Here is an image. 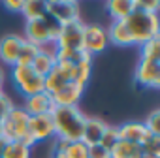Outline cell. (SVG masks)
I'll list each match as a JSON object with an SVG mask.
<instances>
[{
  "mask_svg": "<svg viewBox=\"0 0 160 158\" xmlns=\"http://www.w3.org/2000/svg\"><path fill=\"white\" fill-rule=\"evenodd\" d=\"M51 119L55 126V137L64 139L68 143L81 141L83 126H85V115L79 107H58L55 106L51 109Z\"/></svg>",
  "mask_w": 160,
  "mask_h": 158,
  "instance_id": "obj_1",
  "label": "cell"
},
{
  "mask_svg": "<svg viewBox=\"0 0 160 158\" xmlns=\"http://www.w3.org/2000/svg\"><path fill=\"white\" fill-rule=\"evenodd\" d=\"M124 25L130 32L132 38V45H145L151 40H158L160 38V21H158V13H149V12H141L136 10L124 19Z\"/></svg>",
  "mask_w": 160,
  "mask_h": 158,
  "instance_id": "obj_2",
  "label": "cell"
},
{
  "mask_svg": "<svg viewBox=\"0 0 160 158\" xmlns=\"http://www.w3.org/2000/svg\"><path fill=\"white\" fill-rule=\"evenodd\" d=\"M28 115L21 106H13L0 119V137L10 141H23L28 136Z\"/></svg>",
  "mask_w": 160,
  "mask_h": 158,
  "instance_id": "obj_3",
  "label": "cell"
},
{
  "mask_svg": "<svg viewBox=\"0 0 160 158\" xmlns=\"http://www.w3.org/2000/svg\"><path fill=\"white\" fill-rule=\"evenodd\" d=\"M12 81L25 98L43 92V77L30 66H12Z\"/></svg>",
  "mask_w": 160,
  "mask_h": 158,
  "instance_id": "obj_4",
  "label": "cell"
},
{
  "mask_svg": "<svg viewBox=\"0 0 160 158\" xmlns=\"http://www.w3.org/2000/svg\"><path fill=\"white\" fill-rule=\"evenodd\" d=\"M45 13L60 25L81 21V10L73 0H49V2H45Z\"/></svg>",
  "mask_w": 160,
  "mask_h": 158,
  "instance_id": "obj_5",
  "label": "cell"
},
{
  "mask_svg": "<svg viewBox=\"0 0 160 158\" xmlns=\"http://www.w3.org/2000/svg\"><path fill=\"white\" fill-rule=\"evenodd\" d=\"M108 45H109V40H108L106 27L96 25V23L83 27V51H87L92 57V55L104 53Z\"/></svg>",
  "mask_w": 160,
  "mask_h": 158,
  "instance_id": "obj_6",
  "label": "cell"
},
{
  "mask_svg": "<svg viewBox=\"0 0 160 158\" xmlns=\"http://www.w3.org/2000/svg\"><path fill=\"white\" fill-rule=\"evenodd\" d=\"M83 21H73L68 25H62L60 34L57 38V49H68V51H81L83 49Z\"/></svg>",
  "mask_w": 160,
  "mask_h": 158,
  "instance_id": "obj_7",
  "label": "cell"
},
{
  "mask_svg": "<svg viewBox=\"0 0 160 158\" xmlns=\"http://www.w3.org/2000/svg\"><path fill=\"white\" fill-rule=\"evenodd\" d=\"M136 83L145 89H160V60H145L139 58L136 66Z\"/></svg>",
  "mask_w": 160,
  "mask_h": 158,
  "instance_id": "obj_8",
  "label": "cell"
},
{
  "mask_svg": "<svg viewBox=\"0 0 160 158\" xmlns=\"http://www.w3.org/2000/svg\"><path fill=\"white\" fill-rule=\"evenodd\" d=\"M28 136L40 143V141H47L51 137H55V126H53V119L51 115H36L28 119Z\"/></svg>",
  "mask_w": 160,
  "mask_h": 158,
  "instance_id": "obj_9",
  "label": "cell"
},
{
  "mask_svg": "<svg viewBox=\"0 0 160 158\" xmlns=\"http://www.w3.org/2000/svg\"><path fill=\"white\" fill-rule=\"evenodd\" d=\"M119 130V139L121 141H128V143H134V145H145L149 139H151V132L143 126V122H124L121 126H117Z\"/></svg>",
  "mask_w": 160,
  "mask_h": 158,
  "instance_id": "obj_10",
  "label": "cell"
},
{
  "mask_svg": "<svg viewBox=\"0 0 160 158\" xmlns=\"http://www.w3.org/2000/svg\"><path fill=\"white\" fill-rule=\"evenodd\" d=\"M25 109V113L28 117H36V115H47L51 113V109L55 107L53 98L47 92H40V94H32L25 98V104L21 106Z\"/></svg>",
  "mask_w": 160,
  "mask_h": 158,
  "instance_id": "obj_11",
  "label": "cell"
},
{
  "mask_svg": "<svg viewBox=\"0 0 160 158\" xmlns=\"http://www.w3.org/2000/svg\"><path fill=\"white\" fill-rule=\"evenodd\" d=\"M85 89L77 87L75 83H66L57 94H53V104L58 107H77V104L81 102Z\"/></svg>",
  "mask_w": 160,
  "mask_h": 158,
  "instance_id": "obj_12",
  "label": "cell"
},
{
  "mask_svg": "<svg viewBox=\"0 0 160 158\" xmlns=\"http://www.w3.org/2000/svg\"><path fill=\"white\" fill-rule=\"evenodd\" d=\"M21 45H23V38L17 34H6L4 38H0V60L4 64L15 66Z\"/></svg>",
  "mask_w": 160,
  "mask_h": 158,
  "instance_id": "obj_13",
  "label": "cell"
},
{
  "mask_svg": "<svg viewBox=\"0 0 160 158\" xmlns=\"http://www.w3.org/2000/svg\"><path fill=\"white\" fill-rule=\"evenodd\" d=\"M25 42L36 45V47H43L45 43H51L49 42V36H47V28L43 25L42 19L38 21H25Z\"/></svg>",
  "mask_w": 160,
  "mask_h": 158,
  "instance_id": "obj_14",
  "label": "cell"
},
{
  "mask_svg": "<svg viewBox=\"0 0 160 158\" xmlns=\"http://www.w3.org/2000/svg\"><path fill=\"white\" fill-rule=\"evenodd\" d=\"M106 122L102 119H96V117H87L85 119V126H83V136H81V141L87 145V147H92V145H98L100 143V137L106 130Z\"/></svg>",
  "mask_w": 160,
  "mask_h": 158,
  "instance_id": "obj_15",
  "label": "cell"
},
{
  "mask_svg": "<svg viewBox=\"0 0 160 158\" xmlns=\"http://www.w3.org/2000/svg\"><path fill=\"white\" fill-rule=\"evenodd\" d=\"M106 32H108V40L111 45H119V47L132 45V38H130V32H128L124 21H111V25L106 28Z\"/></svg>",
  "mask_w": 160,
  "mask_h": 158,
  "instance_id": "obj_16",
  "label": "cell"
},
{
  "mask_svg": "<svg viewBox=\"0 0 160 158\" xmlns=\"http://www.w3.org/2000/svg\"><path fill=\"white\" fill-rule=\"evenodd\" d=\"M106 8L113 21H124L134 12V0H111L106 4Z\"/></svg>",
  "mask_w": 160,
  "mask_h": 158,
  "instance_id": "obj_17",
  "label": "cell"
},
{
  "mask_svg": "<svg viewBox=\"0 0 160 158\" xmlns=\"http://www.w3.org/2000/svg\"><path fill=\"white\" fill-rule=\"evenodd\" d=\"M21 15L25 17V21H38L45 15V2L40 0H23V10Z\"/></svg>",
  "mask_w": 160,
  "mask_h": 158,
  "instance_id": "obj_18",
  "label": "cell"
},
{
  "mask_svg": "<svg viewBox=\"0 0 160 158\" xmlns=\"http://www.w3.org/2000/svg\"><path fill=\"white\" fill-rule=\"evenodd\" d=\"M139 154H141V147L134 145V143H128V141H119L109 151L111 158H139Z\"/></svg>",
  "mask_w": 160,
  "mask_h": 158,
  "instance_id": "obj_19",
  "label": "cell"
},
{
  "mask_svg": "<svg viewBox=\"0 0 160 158\" xmlns=\"http://www.w3.org/2000/svg\"><path fill=\"white\" fill-rule=\"evenodd\" d=\"M55 57H51V55H47V53H43V51H40L38 53V57L34 58V62L30 64V68L38 73V75H42V77H45L51 70H53V66H55Z\"/></svg>",
  "mask_w": 160,
  "mask_h": 158,
  "instance_id": "obj_20",
  "label": "cell"
},
{
  "mask_svg": "<svg viewBox=\"0 0 160 158\" xmlns=\"http://www.w3.org/2000/svg\"><path fill=\"white\" fill-rule=\"evenodd\" d=\"M92 75V60H81V62H77L75 64V77H73V83L77 87H81L85 89L87 83H89V79Z\"/></svg>",
  "mask_w": 160,
  "mask_h": 158,
  "instance_id": "obj_21",
  "label": "cell"
},
{
  "mask_svg": "<svg viewBox=\"0 0 160 158\" xmlns=\"http://www.w3.org/2000/svg\"><path fill=\"white\" fill-rule=\"evenodd\" d=\"M30 152H32V149H28L21 141H10V143H6L0 158H30Z\"/></svg>",
  "mask_w": 160,
  "mask_h": 158,
  "instance_id": "obj_22",
  "label": "cell"
},
{
  "mask_svg": "<svg viewBox=\"0 0 160 158\" xmlns=\"http://www.w3.org/2000/svg\"><path fill=\"white\" fill-rule=\"evenodd\" d=\"M38 53H40V47H36V45H32V43L23 40V45H21V51H19L15 66H30L34 62V58L38 57Z\"/></svg>",
  "mask_w": 160,
  "mask_h": 158,
  "instance_id": "obj_23",
  "label": "cell"
},
{
  "mask_svg": "<svg viewBox=\"0 0 160 158\" xmlns=\"http://www.w3.org/2000/svg\"><path fill=\"white\" fill-rule=\"evenodd\" d=\"M64 85H66V81H64V79H62L55 70H51V72L43 77V92H47L49 96L57 94Z\"/></svg>",
  "mask_w": 160,
  "mask_h": 158,
  "instance_id": "obj_24",
  "label": "cell"
},
{
  "mask_svg": "<svg viewBox=\"0 0 160 158\" xmlns=\"http://www.w3.org/2000/svg\"><path fill=\"white\" fill-rule=\"evenodd\" d=\"M121 139H119V130H117V126H106V130H104V134H102V137H100V147H104V149H108V151H111L117 143H119Z\"/></svg>",
  "mask_w": 160,
  "mask_h": 158,
  "instance_id": "obj_25",
  "label": "cell"
},
{
  "mask_svg": "<svg viewBox=\"0 0 160 158\" xmlns=\"http://www.w3.org/2000/svg\"><path fill=\"white\" fill-rule=\"evenodd\" d=\"M53 70L64 79L66 83H73V77H75V64H70V62H64V60H55Z\"/></svg>",
  "mask_w": 160,
  "mask_h": 158,
  "instance_id": "obj_26",
  "label": "cell"
},
{
  "mask_svg": "<svg viewBox=\"0 0 160 158\" xmlns=\"http://www.w3.org/2000/svg\"><path fill=\"white\" fill-rule=\"evenodd\" d=\"M141 58H145V60H160V38L151 40L145 45H141Z\"/></svg>",
  "mask_w": 160,
  "mask_h": 158,
  "instance_id": "obj_27",
  "label": "cell"
},
{
  "mask_svg": "<svg viewBox=\"0 0 160 158\" xmlns=\"http://www.w3.org/2000/svg\"><path fill=\"white\" fill-rule=\"evenodd\" d=\"M64 152V158H87V152H89V147L83 143V141H73L66 147Z\"/></svg>",
  "mask_w": 160,
  "mask_h": 158,
  "instance_id": "obj_28",
  "label": "cell"
},
{
  "mask_svg": "<svg viewBox=\"0 0 160 158\" xmlns=\"http://www.w3.org/2000/svg\"><path fill=\"white\" fill-rule=\"evenodd\" d=\"M42 21H43V25H45V28H47V36H49V42L51 43H55L57 42V38H58V34H60V28H62V25L60 23H57L51 15H43L42 17Z\"/></svg>",
  "mask_w": 160,
  "mask_h": 158,
  "instance_id": "obj_29",
  "label": "cell"
},
{
  "mask_svg": "<svg viewBox=\"0 0 160 158\" xmlns=\"http://www.w3.org/2000/svg\"><path fill=\"white\" fill-rule=\"evenodd\" d=\"M143 126L152 134V136H160V109H154L147 115Z\"/></svg>",
  "mask_w": 160,
  "mask_h": 158,
  "instance_id": "obj_30",
  "label": "cell"
},
{
  "mask_svg": "<svg viewBox=\"0 0 160 158\" xmlns=\"http://www.w3.org/2000/svg\"><path fill=\"white\" fill-rule=\"evenodd\" d=\"M141 152L160 158V136H151V139L145 145H141Z\"/></svg>",
  "mask_w": 160,
  "mask_h": 158,
  "instance_id": "obj_31",
  "label": "cell"
},
{
  "mask_svg": "<svg viewBox=\"0 0 160 158\" xmlns=\"http://www.w3.org/2000/svg\"><path fill=\"white\" fill-rule=\"evenodd\" d=\"M134 8L136 10H141V12H149V13H158V8H160V2L156 0H134Z\"/></svg>",
  "mask_w": 160,
  "mask_h": 158,
  "instance_id": "obj_32",
  "label": "cell"
},
{
  "mask_svg": "<svg viewBox=\"0 0 160 158\" xmlns=\"http://www.w3.org/2000/svg\"><path fill=\"white\" fill-rule=\"evenodd\" d=\"M87 158H111V156H109V151L108 149H104L100 145H92V147H89Z\"/></svg>",
  "mask_w": 160,
  "mask_h": 158,
  "instance_id": "obj_33",
  "label": "cell"
},
{
  "mask_svg": "<svg viewBox=\"0 0 160 158\" xmlns=\"http://www.w3.org/2000/svg\"><path fill=\"white\" fill-rule=\"evenodd\" d=\"M13 106H15V104H13V100H12L6 92L0 94V119H2V117H4L12 107H13Z\"/></svg>",
  "mask_w": 160,
  "mask_h": 158,
  "instance_id": "obj_34",
  "label": "cell"
},
{
  "mask_svg": "<svg viewBox=\"0 0 160 158\" xmlns=\"http://www.w3.org/2000/svg\"><path fill=\"white\" fill-rule=\"evenodd\" d=\"M4 8L8 12H12V13H21V10H23V0H6Z\"/></svg>",
  "mask_w": 160,
  "mask_h": 158,
  "instance_id": "obj_35",
  "label": "cell"
},
{
  "mask_svg": "<svg viewBox=\"0 0 160 158\" xmlns=\"http://www.w3.org/2000/svg\"><path fill=\"white\" fill-rule=\"evenodd\" d=\"M4 79H6V72L2 70V66H0V89H2V83H4Z\"/></svg>",
  "mask_w": 160,
  "mask_h": 158,
  "instance_id": "obj_36",
  "label": "cell"
},
{
  "mask_svg": "<svg viewBox=\"0 0 160 158\" xmlns=\"http://www.w3.org/2000/svg\"><path fill=\"white\" fill-rule=\"evenodd\" d=\"M6 143H8V141H6L4 137H0V154H2V151H4V147H6Z\"/></svg>",
  "mask_w": 160,
  "mask_h": 158,
  "instance_id": "obj_37",
  "label": "cell"
},
{
  "mask_svg": "<svg viewBox=\"0 0 160 158\" xmlns=\"http://www.w3.org/2000/svg\"><path fill=\"white\" fill-rule=\"evenodd\" d=\"M139 158H158V156H152V154H145V152H141Z\"/></svg>",
  "mask_w": 160,
  "mask_h": 158,
  "instance_id": "obj_38",
  "label": "cell"
},
{
  "mask_svg": "<svg viewBox=\"0 0 160 158\" xmlns=\"http://www.w3.org/2000/svg\"><path fill=\"white\" fill-rule=\"evenodd\" d=\"M2 92H4V91H2V89H0V94H2Z\"/></svg>",
  "mask_w": 160,
  "mask_h": 158,
  "instance_id": "obj_39",
  "label": "cell"
}]
</instances>
